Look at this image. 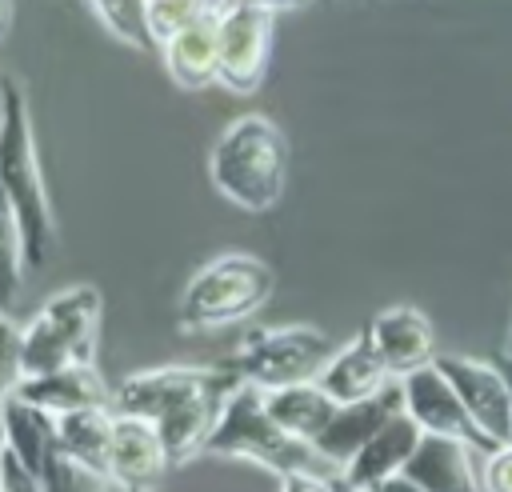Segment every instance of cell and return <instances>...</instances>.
<instances>
[{
    "label": "cell",
    "mask_w": 512,
    "mask_h": 492,
    "mask_svg": "<svg viewBox=\"0 0 512 492\" xmlns=\"http://www.w3.org/2000/svg\"><path fill=\"white\" fill-rule=\"evenodd\" d=\"M216 192L240 212H268L280 204L288 184V136L260 112L236 116L208 160Z\"/></svg>",
    "instance_id": "6da1fadb"
},
{
    "label": "cell",
    "mask_w": 512,
    "mask_h": 492,
    "mask_svg": "<svg viewBox=\"0 0 512 492\" xmlns=\"http://www.w3.org/2000/svg\"><path fill=\"white\" fill-rule=\"evenodd\" d=\"M0 188H4V196L16 212V220H20L28 268L52 264L60 232H56L44 172H40V160H36L28 100L12 80H8V116H4V132H0Z\"/></svg>",
    "instance_id": "7a4b0ae2"
},
{
    "label": "cell",
    "mask_w": 512,
    "mask_h": 492,
    "mask_svg": "<svg viewBox=\"0 0 512 492\" xmlns=\"http://www.w3.org/2000/svg\"><path fill=\"white\" fill-rule=\"evenodd\" d=\"M276 272L248 252H224L208 260L176 300V324L184 332H212L248 320L268 304Z\"/></svg>",
    "instance_id": "3957f363"
},
{
    "label": "cell",
    "mask_w": 512,
    "mask_h": 492,
    "mask_svg": "<svg viewBox=\"0 0 512 492\" xmlns=\"http://www.w3.org/2000/svg\"><path fill=\"white\" fill-rule=\"evenodd\" d=\"M208 456H228V460H248L260 464L276 476L300 472V468H320L324 460L316 456L312 444L292 440L264 404V392L252 384H236L216 416V428L204 444Z\"/></svg>",
    "instance_id": "277c9868"
},
{
    "label": "cell",
    "mask_w": 512,
    "mask_h": 492,
    "mask_svg": "<svg viewBox=\"0 0 512 492\" xmlns=\"http://www.w3.org/2000/svg\"><path fill=\"white\" fill-rule=\"evenodd\" d=\"M100 292L92 284H72L56 292L20 328V368L24 376L56 372L68 364H96L100 340Z\"/></svg>",
    "instance_id": "5b68a950"
},
{
    "label": "cell",
    "mask_w": 512,
    "mask_h": 492,
    "mask_svg": "<svg viewBox=\"0 0 512 492\" xmlns=\"http://www.w3.org/2000/svg\"><path fill=\"white\" fill-rule=\"evenodd\" d=\"M332 352L336 348L328 344V336L320 328H312V324L256 328V332H248L240 340V348L224 360V368L240 384H252L260 392H272V388L316 380Z\"/></svg>",
    "instance_id": "8992f818"
},
{
    "label": "cell",
    "mask_w": 512,
    "mask_h": 492,
    "mask_svg": "<svg viewBox=\"0 0 512 492\" xmlns=\"http://www.w3.org/2000/svg\"><path fill=\"white\" fill-rule=\"evenodd\" d=\"M272 60V12L224 0L220 4V88L248 96L260 88Z\"/></svg>",
    "instance_id": "52a82bcc"
},
{
    "label": "cell",
    "mask_w": 512,
    "mask_h": 492,
    "mask_svg": "<svg viewBox=\"0 0 512 492\" xmlns=\"http://www.w3.org/2000/svg\"><path fill=\"white\" fill-rule=\"evenodd\" d=\"M440 372L452 380V388L460 392L484 448H500L512 440V384L508 372L488 364V360H472V356H436Z\"/></svg>",
    "instance_id": "ba28073f"
},
{
    "label": "cell",
    "mask_w": 512,
    "mask_h": 492,
    "mask_svg": "<svg viewBox=\"0 0 512 492\" xmlns=\"http://www.w3.org/2000/svg\"><path fill=\"white\" fill-rule=\"evenodd\" d=\"M212 376H216V364L212 368H204V364H164V368L132 372L112 388V412L160 424L172 408H180L188 396H196L204 384H212Z\"/></svg>",
    "instance_id": "9c48e42d"
},
{
    "label": "cell",
    "mask_w": 512,
    "mask_h": 492,
    "mask_svg": "<svg viewBox=\"0 0 512 492\" xmlns=\"http://www.w3.org/2000/svg\"><path fill=\"white\" fill-rule=\"evenodd\" d=\"M400 392H404V412L420 424L424 436H452V440L484 448L460 392L440 372V364H428V368H416V372L400 376Z\"/></svg>",
    "instance_id": "30bf717a"
},
{
    "label": "cell",
    "mask_w": 512,
    "mask_h": 492,
    "mask_svg": "<svg viewBox=\"0 0 512 492\" xmlns=\"http://www.w3.org/2000/svg\"><path fill=\"white\" fill-rule=\"evenodd\" d=\"M168 472H172V456H168V448L160 440V428L152 420L116 412L108 480L120 492H156Z\"/></svg>",
    "instance_id": "8fae6325"
},
{
    "label": "cell",
    "mask_w": 512,
    "mask_h": 492,
    "mask_svg": "<svg viewBox=\"0 0 512 492\" xmlns=\"http://www.w3.org/2000/svg\"><path fill=\"white\" fill-rule=\"evenodd\" d=\"M404 408V392H400V384H388L380 396H372V400H360V404H340L336 408V416L328 420V428L316 436V456L324 460V464H332V468H344L396 412Z\"/></svg>",
    "instance_id": "7c38bea8"
},
{
    "label": "cell",
    "mask_w": 512,
    "mask_h": 492,
    "mask_svg": "<svg viewBox=\"0 0 512 492\" xmlns=\"http://www.w3.org/2000/svg\"><path fill=\"white\" fill-rule=\"evenodd\" d=\"M364 332L372 336V344H376V352L392 376H408L416 368L436 364V332H432L428 316L412 304H396V308L376 312Z\"/></svg>",
    "instance_id": "4fadbf2b"
},
{
    "label": "cell",
    "mask_w": 512,
    "mask_h": 492,
    "mask_svg": "<svg viewBox=\"0 0 512 492\" xmlns=\"http://www.w3.org/2000/svg\"><path fill=\"white\" fill-rule=\"evenodd\" d=\"M160 60L168 80L184 92H204L220 84V4L184 32H176L168 44H160Z\"/></svg>",
    "instance_id": "5bb4252c"
},
{
    "label": "cell",
    "mask_w": 512,
    "mask_h": 492,
    "mask_svg": "<svg viewBox=\"0 0 512 492\" xmlns=\"http://www.w3.org/2000/svg\"><path fill=\"white\" fill-rule=\"evenodd\" d=\"M316 384H320L336 404H360V400L380 396V392L392 384V372H388V364L380 360L372 336L360 332L356 340L340 344V348L328 356V364L320 368Z\"/></svg>",
    "instance_id": "9a60e30c"
},
{
    "label": "cell",
    "mask_w": 512,
    "mask_h": 492,
    "mask_svg": "<svg viewBox=\"0 0 512 492\" xmlns=\"http://www.w3.org/2000/svg\"><path fill=\"white\" fill-rule=\"evenodd\" d=\"M420 440H424L420 424L400 408V412L340 468V476H348V480L360 484V488H376L380 480H388V476H396V472L408 468V460L416 456Z\"/></svg>",
    "instance_id": "2e32d148"
},
{
    "label": "cell",
    "mask_w": 512,
    "mask_h": 492,
    "mask_svg": "<svg viewBox=\"0 0 512 492\" xmlns=\"http://www.w3.org/2000/svg\"><path fill=\"white\" fill-rule=\"evenodd\" d=\"M16 392L52 412L56 420L68 416V412H80V408H96V404H112V392L104 388L96 364H68V368H56V372H40V376H24L16 384Z\"/></svg>",
    "instance_id": "e0dca14e"
},
{
    "label": "cell",
    "mask_w": 512,
    "mask_h": 492,
    "mask_svg": "<svg viewBox=\"0 0 512 492\" xmlns=\"http://www.w3.org/2000/svg\"><path fill=\"white\" fill-rule=\"evenodd\" d=\"M404 472L424 492H484L480 472L472 468V444L452 436H424Z\"/></svg>",
    "instance_id": "ac0fdd59"
},
{
    "label": "cell",
    "mask_w": 512,
    "mask_h": 492,
    "mask_svg": "<svg viewBox=\"0 0 512 492\" xmlns=\"http://www.w3.org/2000/svg\"><path fill=\"white\" fill-rule=\"evenodd\" d=\"M264 404H268V416H272L292 440H304V444H316V436L328 428V420H332L336 408H340L316 380L288 384V388H272V392H264Z\"/></svg>",
    "instance_id": "d6986e66"
},
{
    "label": "cell",
    "mask_w": 512,
    "mask_h": 492,
    "mask_svg": "<svg viewBox=\"0 0 512 492\" xmlns=\"http://www.w3.org/2000/svg\"><path fill=\"white\" fill-rule=\"evenodd\" d=\"M8 452H16L32 472H40L48 464V456L60 448V424L52 412L28 404L20 392H12L4 400V444Z\"/></svg>",
    "instance_id": "ffe728a7"
},
{
    "label": "cell",
    "mask_w": 512,
    "mask_h": 492,
    "mask_svg": "<svg viewBox=\"0 0 512 492\" xmlns=\"http://www.w3.org/2000/svg\"><path fill=\"white\" fill-rule=\"evenodd\" d=\"M60 424V448L68 456H76L80 464H88L92 472L108 476V456H112V432H116V412L112 404H96V408H80L56 420Z\"/></svg>",
    "instance_id": "44dd1931"
},
{
    "label": "cell",
    "mask_w": 512,
    "mask_h": 492,
    "mask_svg": "<svg viewBox=\"0 0 512 492\" xmlns=\"http://www.w3.org/2000/svg\"><path fill=\"white\" fill-rule=\"evenodd\" d=\"M24 232H20V220L0 188V312H12L20 292H24Z\"/></svg>",
    "instance_id": "7402d4cb"
},
{
    "label": "cell",
    "mask_w": 512,
    "mask_h": 492,
    "mask_svg": "<svg viewBox=\"0 0 512 492\" xmlns=\"http://www.w3.org/2000/svg\"><path fill=\"white\" fill-rule=\"evenodd\" d=\"M216 4H224V0H148V36H152V48L168 44L176 32H184L188 24H196L200 16H208Z\"/></svg>",
    "instance_id": "603a6c76"
},
{
    "label": "cell",
    "mask_w": 512,
    "mask_h": 492,
    "mask_svg": "<svg viewBox=\"0 0 512 492\" xmlns=\"http://www.w3.org/2000/svg\"><path fill=\"white\" fill-rule=\"evenodd\" d=\"M88 4L108 24L112 36L128 40L132 48H152V36H148V0H88Z\"/></svg>",
    "instance_id": "cb8c5ba5"
},
{
    "label": "cell",
    "mask_w": 512,
    "mask_h": 492,
    "mask_svg": "<svg viewBox=\"0 0 512 492\" xmlns=\"http://www.w3.org/2000/svg\"><path fill=\"white\" fill-rule=\"evenodd\" d=\"M104 480L100 472H92L88 464H80L76 456H68L64 448H56L48 456V464L40 468V484L44 492H104Z\"/></svg>",
    "instance_id": "d4e9b609"
},
{
    "label": "cell",
    "mask_w": 512,
    "mask_h": 492,
    "mask_svg": "<svg viewBox=\"0 0 512 492\" xmlns=\"http://www.w3.org/2000/svg\"><path fill=\"white\" fill-rule=\"evenodd\" d=\"M20 380H24V368H20V328L12 324L8 312H0V444H4V400L16 392Z\"/></svg>",
    "instance_id": "484cf974"
},
{
    "label": "cell",
    "mask_w": 512,
    "mask_h": 492,
    "mask_svg": "<svg viewBox=\"0 0 512 492\" xmlns=\"http://www.w3.org/2000/svg\"><path fill=\"white\" fill-rule=\"evenodd\" d=\"M480 488L484 492H512V440L492 448L480 464Z\"/></svg>",
    "instance_id": "4316f807"
},
{
    "label": "cell",
    "mask_w": 512,
    "mask_h": 492,
    "mask_svg": "<svg viewBox=\"0 0 512 492\" xmlns=\"http://www.w3.org/2000/svg\"><path fill=\"white\" fill-rule=\"evenodd\" d=\"M0 492H44L40 472H32L16 452L0 448Z\"/></svg>",
    "instance_id": "83f0119b"
},
{
    "label": "cell",
    "mask_w": 512,
    "mask_h": 492,
    "mask_svg": "<svg viewBox=\"0 0 512 492\" xmlns=\"http://www.w3.org/2000/svg\"><path fill=\"white\" fill-rule=\"evenodd\" d=\"M276 492H332V476H324L320 468H300V472L280 476Z\"/></svg>",
    "instance_id": "f1b7e54d"
},
{
    "label": "cell",
    "mask_w": 512,
    "mask_h": 492,
    "mask_svg": "<svg viewBox=\"0 0 512 492\" xmlns=\"http://www.w3.org/2000/svg\"><path fill=\"white\" fill-rule=\"evenodd\" d=\"M372 492H424L408 472H396V476H388V480H380Z\"/></svg>",
    "instance_id": "f546056e"
},
{
    "label": "cell",
    "mask_w": 512,
    "mask_h": 492,
    "mask_svg": "<svg viewBox=\"0 0 512 492\" xmlns=\"http://www.w3.org/2000/svg\"><path fill=\"white\" fill-rule=\"evenodd\" d=\"M240 4H252V8H264V12H296V8H304V4H312V0H240Z\"/></svg>",
    "instance_id": "4dcf8cb0"
},
{
    "label": "cell",
    "mask_w": 512,
    "mask_h": 492,
    "mask_svg": "<svg viewBox=\"0 0 512 492\" xmlns=\"http://www.w3.org/2000/svg\"><path fill=\"white\" fill-rule=\"evenodd\" d=\"M332 492H372V488H360V484H352L348 476H332Z\"/></svg>",
    "instance_id": "1f68e13d"
},
{
    "label": "cell",
    "mask_w": 512,
    "mask_h": 492,
    "mask_svg": "<svg viewBox=\"0 0 512 492\" xmlns=\"http://www.w3.org/2000/svg\"><path fill=\"white\" fill-rule=\"evenodd\" d=\"M8 24H12V0H0V40L8 36Z\"/></svg>",
    "instance_id": "d6a6232c"
},
{
    "label": "cell",
    "mask_w": 512,
    "mask_h": 492,
    "mask_svg": "<svg viewBox=\"0 0 512 492\" xmlns=\"http://www.w3.org/2000/svg\"><path fill=\"white\" fill-rule=\"evenodd\" d=\"M4 116H8V80L0 76V132H4Z\"/></svg>",
    "instance_id": "836d02e7"
},
{
    "label": "cell",
    "mask_w": 512,
    "mask_h": 492,
    "mask_svg": "<svg viewBox=\"0 0 512 492\" xmlns=\"http://www.w3.org/2000/svg\"><path fill=\"white\" fill-rule=\"evenodd\" d=\"M504 356L512 360V324H508V340H504Z\"/></svg>",
    "instance_id": "e575fe53"
},
{
    "label": "cell",
    "mask_w": 512,
    "mask_h": 492,
    "mask_svg": "<svg viewBox=\"0 0 512 492\" xmlns=\"http://www.w3.org/2000/svg\"><path fill=\"white\" fill-rule=\"evenodd\" d=\"M504 372H508V384H512V360H508V368H504Z\"/></svg>",
    "instance_id": "d590c367"
}]
</instances>
